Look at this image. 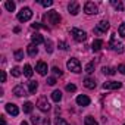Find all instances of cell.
<instances>
[{
  "mask_svg": "<svg viewBox=\"0 0 125 125\" xmlns=\"http://www.w3.org/2000/svg\"><path fill=\"white\" fill-rule=\"evenodd\" d=\"M102 46H103V41H102V40H94L93 44H91V49H93L94 52H99V50L102 49Z\"/></svg>",
  "mask_w": 125,
  "mask_h": 125,
  "instance_id": "obj_21",
  "label": "cell"
},
{
  "mask_svg": "<svg viewBox=\"0 0 125 125\" xmlns=\"http://www.w3.org/2000/svg\"><path fill=\"white\" fill-rule=\"evenodd\" d=\"M84 87H87V88L93 90V88H96V81H94L93 78L87 77V78H84Z\"/></svg>",
  "mask_w": 125,
  "mask_h": 125,
  "instance_id": "obj_16",
  "label": "cell"
},
{
  "mask_svg": "<svg viewBox=\"0 0 125 125\" xmlns=\"http://www.w3.org/2000/svg\"><path fill=\"white\" fill-rule=\"evenodd\" d=\"M84 124H85V125H99V122H97L93 116H87V118L84 119Z\"/></svg>",
  "mask_w": 125,
  "mask_h": 125,
  "instance_id": "obj_24",
  "label": "cell"
},
{
  "mask_svg": "<svg viewBox=\"0 0 125 125\" xmlns=\"http://www.w3.org/2000/svg\"><path fill=\"white\" fill-rule=\"evenodd\" d=\"M52 72L56 75V77H60L62 75V71H60V68H57V66H54V68H52Z\"/></svg>",
  "mask_w": 125,
  "mask_h": 125,
  "instance_id": "obj_33",
  "label": "cell"
},
{
  "mask_svg": "<svg viewBox=\"0 0 125 125\" xmlns=\"http://www.w3.org/2000/svg\"><path fill=\"white\" fill-rule=\"evenodd\" d=\"M31 27H32L34 30H38V28H44V30H47V27H46V25H41V24H32Z\"/></svg>",
  "mask_w": 125,
  "mask_h": 125,
  "instance_id": "obj_37",
  "label": "cell"
},
{
  "mask_svg": "<svg viewBox=\"0 0 125 125\" xmlns=\"http://www.w3.org/2000/svg\"><path fill=\"white\" fill-rule=\"evenodd\" d=\"M5 8H6L9 12H13V10H15V2H10V0H8V2L5 3Z\"/></svg>",
  "mask_w": 125,
  "mask_h": 125,
  "instance_id": "obj_27",
  "label": "cell"
},
{
  "mask_svg": "<svg viewBox=\"0 0 125 125\" xmlns=\"http://www.w3.org/2000/svg\"><path fill=\"white\" fill-rule=\"evenodd\" d=\"M44 8H49V6H52L53 5V2H52V0H43V2H40Z\"/></svg>",
  "mask_w": 125,
  "mask_h": 125,
  "instance_id": "obj_34",
  "label": "cell"
},
{
  "mask_svg": "<svg viewBox=\"0 0 125 125\" xmlns=\"http://www.w3.org/2000/svg\"><path fill=\"white\" fill-rule=\"evenodd\" d=\"M21 125H28V124H27L25 121H22V124H21Z\"/></svg>",
  "mask_w": 125,
  "mask_h": 125,
  "instance_id": "obj_44",
  "label": "cell"
},
{
  "mask_svg": "<svg viewBox=\"0 0 125 125\" xmlns=\"http://www.w3.org/2000/svg\"><path fill=\"white\" fill-rule=\"evenodd\" d=\"M0 124H2V125H6V121H5V116H3V115L0 116Z\"/></svg>",
  "mask_w": 125,
  "mask_h": 125,
  "instance_id": "obj_42",
  "label": "cell"
},
{
  "mask_svg": "<svg viewBox=\"0 0 125 125\" xmlns=\"http://www.w3.org/2000/svg\"><path fill=\"white\" fill-rule=\"evenodd\" d=\"M84 12H85L87 15H96V13H97V6H96L93 2H87V3L84 5Z\"/></svg>",
  "mask_w": 125,
  "mask_h": 125,
  "instance_id": "obj_6",
  "label": "cell"
},
{
  "mask_svg": "<svg viewBox=\"0 0 125 125\" xmlns=\"http://www.w3.org/2000/svg\"><path fill=\"white\" fill-rule=\"evenodd\" d=\"M5 107H6V112H8V113H10L12 116H16V115L19 113L18 106H16V104H13V103H8Z\"/></svg>",
  "mask_w": 125,
  "mask_h": 125,
  "instance_id": "obj_11",
  "label": "cell"
},
{
  "mask_svg": "<svg viewBox=\"0 0 125 125\" xmlns=\"http://www.w3.org/2000/svg\"><path fill=\"white\" fill-rule=\"evenodd\" d=\"M47 84H49V85H54V84H56V78H54V77H49V78H47Z\"/></svg>",
  "mask_w": 125,
  "mask_h": 125,
  "instance_id": "obj_36",
  "label": "cell"
},
{
  "mask_svg": "<svg viewBox=\"0 0 125 125\" xmlns=\"http://www.w3.org/2000/svg\"><path fill=\"white\" fill-rule=\"evenodd\" d=\"M59 47H60V49H63V50L68 49V47H66V43H63V41H60V43H59Z\"/></svg>",
  "mask_w": 125,
  "mask_h": 125,
  "instance_id": "obj_40",
  "label": "cell"
},
{
  "mask_svg": "<svg viewBox=\"0 0 125 125\" xmlns=\"http://www.w3.org/2000/svg\"><path fill=\"white\" fill-rule=\"evenodd\" d=\"M110 5L116 9V10H124V3L121 2V0H110Z\"/></svg>",
  "mask_w": 125,
  "mask_h": 125,
  "instance_id": "obj_18",
  "label": "cell"
},
{
  "mask_svg": "<svg viewBox=\"0 0 125 125\" xmlns=\"http://www.w3.org/2000/svg\"><path fill=\"white\" fill-rule=\"evenodd\" d=\"M85 72L87 74H93L94 72V62H88L85 65Z\"/></svg>",
  "mask_w": 125,
  "mask_h": 125,
  "instance_id": "obj_26",
  "label": "cell"
},
{
  "mask_svg": "<svg viewBox=\"0 0 125 125\" xmlns=\"http://www.w3.org/2000/svg\"><path fill=\"white\" fill-rule=\"evenodd\" d=\"M66 66H68L69 71H72V72H75V74L81 72V63H80V60L75 59V57H72V59H69V60L66 62Z\"/></svg>",
  "mask_w": 125,
  "mask_h": 125,
  "instance_id": "obj_3",
  "label": "cell"
},
{
  "mask_svg": "<svg viewBox=\"0 0 125 125\" xmlns=\"http://www.w3.org/2000/svg\"><path fill=\"white\" fill-rule=\"evenodd\" d=\"M52 100L56 102V103H59V102L62 100V93H60L59 90H54V91L52 93Z\"/></svg>",
  "mask_w": 125,
  "mask_h": 125,
  "instance_id": "obj_20",
  "label": "cell"
},
{
  "mask_svg": "<svg viewBox=\"0 0 125 125\" xmlns=\"http://www.w3.org/2000/svg\"><path fill=\"white\" fill-rule=\"evenodd\" d=\"M27 52H28V54H30L31 57H34V56L38 54V49H37V46H34V44H30V46L27 47Z\"/></svg>",
  "mask_w": 125,
  "mask_h": 125,
  "instance_id": "obj_17",
  "label": "cell"
},
{
  "mask_svg": "<svg viewBox=\"0 0 125 125\" xmlns=\"http://www.w3.org/2000/svg\"><path fill=\"white\" fill-rule=\"evenodd\" d=\"M122 87V84L119 81H109V83H104L103 84V88L104 90H119Z\"/></svg>",
  "mask_w": 125,
  "mask_h": 125,
  "instance_id": "obj_8",
  "label": "cell"
},
{
  "mask_svg": "<svg viewBox=\"0 0 125 125\" xmlns=\"http://www.w3.org/2000/svg\"><path fill=\"white\" fill-rule=\"evenodd\" d=\"M109 30V22L107 21H102L97 24V27L94 28V32L96 34H102V32H106Z\"/></svg>",
  "mask_w": 125,
  "mask_h": 125,
  "instance_id": "obj_7",
  "label": "cell"
},
{
  "mask_svg": "<svg viewBox=\"0 0 125 125\" xmlns=\"http://www.w3.org/2000/svg\"><path fill=\"white\" fill-rule=\"evenodd\" d=\"M24 75L28 77V78L32 77V68H31V65H25L24 66Z\"/></svg>",
  "mask_w": 125,
  "mask_h": 125,
  "instance_id": "obj_22",
  "label": "cell"
},
{
  "mask_svg": "<svg viewBox=\"0 0 125 125\" xmlns=\"http://www.w3.org/2000/svg\"><path fill=\"white\" fill-rule=\"evenodd\" d=\"M35 71L40 74V75H47L49 69H47V65L44 63V62H38L37 66H35Z\"/></svg>",
  "mask_w": 125,
  "mask_h": 125,
  "instance_id": "obj_12",
  "label": "cell"
},
{
  "mask_svg": "<svg viewBox=\"0 0 125 125\" xmlns=\"http://www.w3.org/2000/svg\"><path fill=\"white\" fill-rule=\"evenodd\" d=\"M12 93H13L16 97H22V96H27V93H25V88H24L22 85H16V87L12 90Z\"/></svg>",
  "mask_w": 125,
  "mask_h": 125,
  "instance_id": "obj_15",
  "label": "cell"
},
{
  "mask_svg": "<svg viewBox=\"0 0 125 125\" xmlns=\"http://www.w3.org/2000/svg\"><path fill=\"white\" fill-rule=\"evenodd\" d=\"M71 34L74 35V38H75L77 41H84V40L87 38V34H85V31H83V30H78V28H72V30H71Z\"/></svg>",
  "mask_w": 125,
  "mask_h": 125,
  "instance_id": "obj_4",
  "label": "cell"
},
{
  "mask_svg": "<svg viewBox=\"0 0 125 125\" xmlns=\"http://www.w3.org/2000/svg\"><path fill=\"white\" fill-rule=\"evenodd\" d=\"M77 103H78L80 106H88V104H90V97L85 96V94H80V96L77 97Z\"/></svg>",
  "mask_w": 125,
  "mask_h": 125,
  "instance_id": "obj_13",
  "label": "cell"
},
{
  "mask_svg": "<svg viewBox=\"0 0 125 125\" xmlns=\"http://www.w3.org/2000/svg\"><path fill=\"white\" fill-rule=\"evenodd\" d=\"M32 18V10L30 8H22L19 12H18V21L19 22H27Z\"/></svg>",
  "mask_w": 125,
  "mask_h": 125,
  "instance_id": "obj_2",
  "label": "cell"
},
{
  "mask_svg": "<svg viewBox=\"0 0 125 125\" xmlns=\"http://www.w3.org/2000/svg\"><path fill=\"white\" fill-rule=\"evenodd\" d=\"M124 125H125V124H124Z\"/></svg>",
  "mask_w": 125,
  "mask_h": 125,
  "instance_id": "obj_45",
  "label": "cell"
},
{
  "mask_svg": "<svg viewBox=\"0 0 125 125\" xmlns=\"http://www.w3.org/2000/svg\"><path fill=\"white\" fill-rule=\"evenodd\" d=\"M44 44H46V52L52 53V52H53V43H52L50 40H47V41H46Z\"/></svg>",
  "mask_w": 125,
  "mask_h": 125,
  "instance_id": "obj_29",
  "label": "cell"
},
{
  "mask_svg": "<svg viewBox=\"0 0 125 125\" xmlns=\"http://www.w3.org/2000/svg\"><path fill=\"white\" fill-rule=\"evenodd\" d=\"M12 75H13V77H19V75H21V68H18V66L12 68Z\"/></svg>",
  "mask_w": 125,
  "mask_h": 125,
  "instance_id": "obj_30",
  "label": "cell"
},
{
  "mask_svg": "<svg viewBox=\"0 0 125 125\" xmlns=\"http://www.w3.org/2000/svg\"><path fill=\"white\" fill-rule=\"evenodd\" d=\"M116 71H119L121 74H125V65H118V68H116Z\"/></svg>",
  "mask_w": 125,
  "mask_h": 125,
  "instance_id": "obj_38",
  "label": "cell"
},
{
  "mask_svg": "<svg viewBox=\"0 0 125 125\" xmlns=\"http://www.w3.org/2000/svg\"><path fill=\"white\" fill-rule=\"evenodd\" d=\"M32 107H34V104L31 102H25L24 103V112L25 113H31L32 112Z\"/></svg>",
  "mask_w": 125,
  "mask_h": 125,
  "instance_id": "obj_23",
  "label": "cell"
},
{
  "mask_svg": "<svg viewBox=\"0 0 125 125\" xmlns=\"http://www.w3.org/2000/svg\"><path fill=\"white\" fill-rule=\"evenodd\" d=\"M5 81H6V72L2 71V83H5Z\"/></svg>",
  "mask_w": 125,
  "mask_h": 125,
  "instance_id": "obj_41",
  "label": "cell"
},
{
  "mask_svg": "<svg viewBox=\"0 0 125 125\" xmlns=\"http://www.w3.org/2000/svg\"><path fill=\"white\" fill-rule=\"evenodd\" d=\"M118 31H119V35L121 37H125V24H121L119 28H118Z\"/></svg>",
  "mask_w": 125,
  "mask_h": 125,
  "instance_id": "obj_31",
  "label": "cell"
},
{
  "mask_svg": "<svg viewBox=\"0 0 125 125\" xmlns=\"http://www.w3.org/2000/svg\"><path fill=\"white\" fill-rule=\"evenodd\" d=\"M75 90H77V87H75L74 84H68V85H66V91H69V93H74Z\"/></svg>",
  "mask_w": 125,
  "mask_h": 125,
  "instance_id": "obj_35",
  "label": "cell"
},
{
  "mask_svg": "<svg viewBox=\"0 0 125 125\" xmlns=\"http://www.w3.org/2000/svg\"><path fill=\"white\" fill-rule=\"evenodd\" d=\"M110 49L112 50H115L116 53H122L124 52V46H122V43H116L115 41V37H112V40H110Z\"/></svg>",
  "mask_w": 125,
  "mask_h": 125,
  "instance_id": "obj_10",
  "label": "cell"
},
{
  "mask_svg": "<svg viewBox=\"0 0 125 125\" xmlns=\"http://www.w3.org/2000/svg\"><path fill=\"white\" fill-rule=\"evenodd\" d=\"M103 74H106V75H115V74H116V69H115V68L104 66V68H103Z\"/></svg>",
  "mask_w": 125,
  "mask_h": 125,
  "instance_id": "obj_25",
  "label": "cell"
},
{
  "mask_svg": "<svg viewBox=\"0 0 125 125\" xmlns=\"http://www.w3.org/2000/svg\"><path fill=\"white\" fill-rule=\"evenodd\" d=\"M56 125H69L63 118H56Z\"/></svg>",
  "mask_w": 125,
  "mask_h": 125,
  "instance_id": "obj_32",
  "label": "cell"
},
{
  "mask_svg": "<svg viewBox=\"0 0 125 125\" xmlns=\"http://www.w3.org/2000/svg\"><path fill=\"white\" fill-rule=\"evenodd\" d=\"M41 43H46V41H44V38H43L40 34H34V35H31V44L38 46V44H41Z\"/></svg>",
  "mask_w": 125,
  "mask_h": 125,
  "instance_id": "obj_14",
  "label": "cell"
},
{
  "mask_svg": "<svg viewBox=\"0 0 125 125\" xmlns=\"http://www.w3.org/2000/svg\"><path fill=\"white\" fill-rule=\"evenodd\" d=\"M44 21H47V22L52 24V25H57V24L60 22V15H59L56 10H50V12H47V13L44 15Z\"/></svg>",
  "mask_w": 125,
  "mask_h": 125,
  "instance_id": "obj_1",
  "label": "cell"
},
{
  "mask_svg": "<svg viewBox=\"0 0 125 125\" xmlns=\"http://www.w3.org/2000/svg\"><path fill=\"white\" fill-rule=\"evenodd\" d=\"M37 88H38L37 81H30V83H28V90H30V93H31V94H35Z\"/></svg>",
  "mask_w": 125,
  "mask_h": 125,
  "instance_id": "obj_19",
  "label": "cell"
},
{
  "mask_svg": "<svg viewBox=\"0 0 125 125\" xmlns=\"http://www.w3.org/2000/svg\"><path fill=\"white\" fill-rule=\"evenodd\" d=\"M43 125H50V121H49V119H47V118H46V119H44V121H43Z\"/></svg>",
  "mask_w": 125,
  "mask_h": 125,
  "instance_id": "obj_43",
  "label": "cell"
},
{
  "mask_svg": "<svg viewBox=\"0 0 125 125\" xmlns=\"http://www.w3.org/2000/svg\"><path fill=\"white\" fill-rule=\"evenodd\" d=\"M68 10H69V13L71 15H78V12H80V5H78V2H71L69 5H68Z\"/></svg>",
  "mask_w": 125,
  "mask_h": 125,
  "instance_id": "obj_9",
  "label": "cell"
},
{
  "mask_svg": "<svg viewBox=\"0 0 125 125\" xmlns=\"http://www.w3.org/2000/svg\"><path fill=\"white\" fill-rule=\"evenodd\" d=\"M24 59V50H15V60H22Z\"/></svg>",
  "mask_w": 125,
  "mask_h": 125,
  "instance_id": "obj_28",
  "label": "cell"
},
{
  "mask_svg": "<svg viewBox=\"0 0 125 125\" xmlns=\"http://www.w3.org/2000/svg\"><path fill=\"white\" fill-rule=\"evenodd\" d=\"M31 121H32V124H34V125H37V124L40 122V118H38V116H32V118H31Z\"/></svg>",
  "mask_w": 125,
  "mask_h": 125,
  "instance_id": "obj_39",
  "label": "cell"
},
{
  "mask_svg": "<svg viewBox=\"0 0 125 125\" xmlns=\"http://www.w3.org/2000/svg\"><path fill=\"white\" fill-rule=\"evenodd\" d=\"M37 107L41 110V112H47L50 109V103L47 102V97H40L37 100Z\"/></svg>",
  "mask_w": 125,
  "mask_h": 125,
  "instance_id": "obj_5",
  "label": "cell"
}]
</instances>
